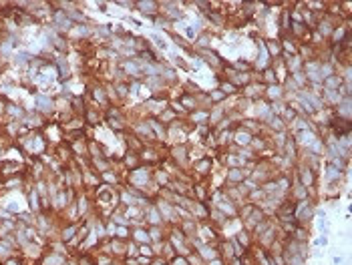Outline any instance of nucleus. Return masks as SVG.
I'll use <instances>...</instances> for the list:
<instances>
[{
	"instance_id": "1",
	"label": "nucleus",
	"mask_w": 352,
	"mask_h": 265,
	"mask_svg": "<svg viewBox=\"0 0 352 265\" xmlns=\"http://www.w3.org/2000/svg\"><path fill=\"white\" fill-rule=\"evenodd\" d=\"M139 6H141L143 12H151V10H153V4H151V2H141Z\"/></svg>"
}]
</instances>
